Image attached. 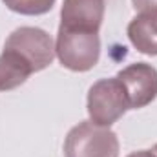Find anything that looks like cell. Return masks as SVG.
I'll return each instance as SVG.
<instances>
[{"instance_id": "cell-1", "label": "cell", "mask_w": 157, "mask_h": 157, "mask_svg": "<svg viewBox=\"0 0 157 157\" xmlns=\"http://www.w3.org/2000/svg\"><path fill=\"white\" fill-rule=\"evenodd\" d=\"M55 55L60 64L71 71H88L101 59V39L97 31L68 29L59 26Z\"/></svg>"}, {"instance_id": "cell-2", "label": "cell", "mask_w": 157, "mask_h": 157, "mask_svg": "<svg viewBox=\"0 0 157 157\" xmlns=\"http://www.w3.org/2000/svg\"><path fill=\"white\" fill-rule=\"evenodd\" d=\"M64 157H119L117 133L91 121H82L66 135Z\"/></svg>"}, {"instance_id": "cell-3", "label": "cell", "mask_w": 157, "mask_h": 157, "mask_svg": "<svg viewBox=\"0 0 157 157\" xmlns=\"http://www.w3.org/2000/svg\"><path fill=\"white\" fill-rule=\"evenodd\" d=\"M86 108L90 121L97 126L110 128L113 122H117L126 113V110H130L124 88L119 78L113 77L97 80L88 91Z\"/></svg>"}, {"instance_id": "cell-4", "label": "cell", "mask_w": 157, "mask_h": 157, "mask_svg": "<svg viewBox=\"0 0 157 157\" xmlns=\"http://www.w3.org/2000/svg\"><path fill=\"white\" fill-rule=\"evenodd\" d=\"M6 49L17 51L22 59L28 60L33 73L46 70L55 59V44L48 31L40 28L22 26L17 28L4 44Z\"/></svg>"}, {"instance_id": "cell-5", "label": "cell", "mask_w": 157, "mask_h": 157, "mask_svg": "<svg viewBox=\"0 0 157 157\" xmlns=\"http://www.w3.org/2000/svg\"><path fill=\"white\" fill-rule=\"evenodd\" d=\"M124 88L130 110H139L152 104L157 97V70L146 62H133L117 73Z\"/></svg>"}, {"instance_id": "cell-6", "label": "cell", "mask_w": 157, "mask_h": 157, "mask_svg": "<svg viewBox=\"0 0 157 157\" xmlns=\"http://www.w3.org/2000/svg\"><path fill=\"white\" fill-rule=\"evenodd\" d=\"M104 0H64L60 9V26L68 29L97 31L104 18Z\"/></svg>"}, {"instance_id": "cell-7", "label": "cell", "mask_w": 157, "mask_h": 157, "mask_svg": "<svg viewBox=\"0 0 157 157\" xmlns=\"http://www.w3.org/2000/svg\"><path fill=\"white\" fill-rule=\"evenodd\" d=\"M128 39L132 46L144 55H157V15L139 13L128 24Z\"/></svg>"}, {"instance_id": "cell-8", "label": "cell", "mask_w": 157, "mask_h": 157, "mask_svg": "<svg viewBox=\"0 0 157 157\" xmlns=\"http://www.w3.org/2000/svg\"><path fill=\"white\" fill-rule=\"evenodd\" d=\"M33 73L31 66L26 59H22L17 51L6 49L0 55V91H9L24 84Z\"/></svg>"}, {"instance_id": "cell-9", "label": "cell", "mask_w": 157, "mask_h": 157, "mask_svg": "<svg viewBox=\"0 0 157 157\" xmlns=\"http://www.w3.org/2000/svg\"><path fill=\"white\" fill-rule=\"evenodd\" d=\"M2 2L6 4L7 9L18 15H28V17L44 15L51 11V7L55 6V0H2Z\"/></svg>"}, {"instance_id": "cell-10", "label": "cell", "mask_w": 157, "mask_h": 157, "mask_svg": "<svg viewBox=\"0 0 157 157\" xmlns=\"http://www.w3.org/2000/svg\"><path fill=\"white\" fill-rule=\"evenodd\" d=\"M132 4L139 13H155L157 15V0H132Z\"/></svg>"}, {"instance_id": "cell-11", "label": "cell", "mask_w": 157, "mask_h": 157, "mask_svg": "<svg viewBox=\"0 0 157 157\" xmlns=\"http://www.w3.org/2000/svg\"><path fill=\"white\" fill-rule=\"evenodd\" d=\"M126 157H157L152 150H137V152H132L130 155Z\"/></svg>"}, {"instance_id": "cell-12", "label": "cell", "mask_w": 157, "mask_h": 157, "mask_svg": "<svg viewBox=\"0 0 157 157\" xmlns=\"http://www.w3.org/2000/svg\"><path fill=\"white\" fill-rule=\"evenodd\" d=\"M152 152H154V154H155V155H157V144H155V146H154V148H152Z\"/></svg>"}]
</instances>
